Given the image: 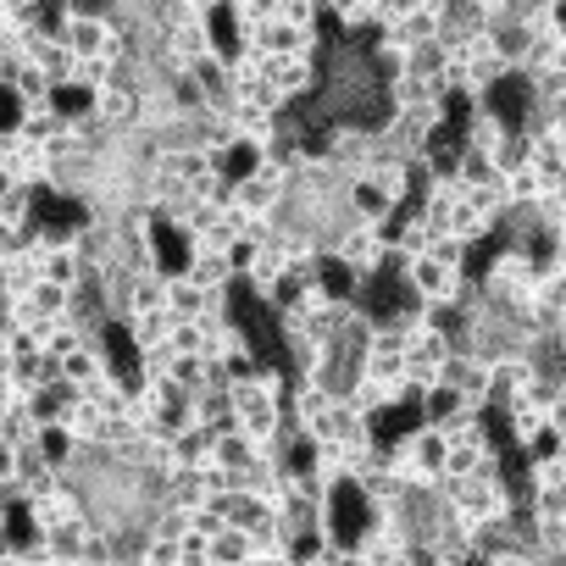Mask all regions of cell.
I'll return each instance as SVG.
<instances>
[{
    "instance_id": "obj_1",
    "label": "cell",
    "mask_w": 566,
    "mask_h": 566,
    "mask_svg": "<svg viewBox=\"0 0 566 566\" xmlns=\"http://www.w3.org/2000/svg\"><path fill=\"white\" fill-rule=\"evenodd\" d=\"M389 444V467L406 478V483H439L444 478V461H450V439L433 428V422H406Z\"/></svg>"
},
{
    "instance_id": "obj_2",
    "label": "cell",
    "mask_w": 566,
    "mask_h": 566,
    "mask_svg": "<svg viewBox=\"0 0 566 566\" xmlns=\"http://www.w3.org/2000/svg\"><path fill=\"white\" fill-rule=\"evenodd\" d=\"M400 277H406V290H411L428 312H455V306L467 301V283H472L467 266L439 261V255H417V261H406Z\"/></svg>"
},
{
    "instance_id": "obj_3",
    "label": "cell",
    "mask_w": 566,
    "mask_h": 566,
    "mask_svg": "<svg viewBox=\"0 0 566 566\" xmlns=\"http://www.w3.org/2000/svg\"><path fill=\"white\" fill-rule=\"evenodd\" d=\"M283 195H290V178H283L277 167H266V161H255L244 178H233V211L244 222H272Z\"/></svg>"
},
{
    "instance_id": "obj_4",
    "label": "cell",
    "mask_w": 566,
    "mask_h": 566,
    "mask_svg": "<svg viewBox=\"0 0 566 566\" xmlns=\"http://www.w3.org/2000/svg\"><path fill=\"white\" fill-rule=\"evenodd\" d=\"M334 255L356 277H378V272H389V233L384 228H367V222H345L334 233Z\"/></svg>"
},
{
    "instance_id": "obj_5",
    "label": "cell",
    "mask_w": 566,
    "mask_h": 566,
    "mask_svg": "<svg viewBox=\"0 0 566 566\" xmlns=\"http://www.w3.org/2000/svg\"><path fill=\"white\" fill-rule=\"evenodd\" d=\"M444 384H450L467 406H478V411L494 406V361H483L478 350H455L450 367H444Z\"/></svg>"
},
{
    "instance_id": "obj_6",
    "label": "cell",
    "mask_w": 566,
    "mask_h": 566,
    "mask_svg": "<svg viewBox=\"0 0 566 566\" xmlns=\"http://www.w3.org/2000/svg\"><path fill=\"white\" fill-rule=\"evenodd\" d=\"M73 406H78V389H73L62 373L29 395V411L40 417V428H45V422H67V417H73Z\"/></svg>"
},
{
    "instance_id": "obj_7",
    "label": "cell",
    "mask_w": 566,
    "mask_h": 566,
    "mask_svg": "<svg viewBox=\"0 0 566 566\" xmlns=\"http://www.w3.org/2000/svg\"><path fill=\"white\" fill-rule=\"evenodd\" d=\"M34 450H40V461H45V467H56V472H62V467H73V461H78V450H84V444L73 439V428H67V422H45V428H40V439H34Z\"/></svg>"
},
{
    "instance_id": "obj_8",
    "label": "cell",
    "mask_w": 566,
    "mask_h": 566,
    "mask_svg": "<svg viewBox=\"0 0 566 566\" xmlns=\"http://www.w3.org/2000/svg\"><path fill=\"white\" fill-rule=\"evenodd\" d=\"M45 544H51V555L84 560V555H90V544H95V522H90V516H73V522H62L56 533H45Z\"/></svg>"
},
{
    "instance_id": "obj_9",
    "label": "cell",
    "mask_w": 566,
    "mask_h": 566,
    "mask_svg": "<svg viewBox=\"0 0 566 566\" xmlns=\"http://www.w3.org/2000/svg\"><path fill=\"white\" fill-rule=\"evenodd\" d=\"M206 549H211V566H244V560H250V533L228 522L222 533L206 538Z\"/></svg>"
},
{
    "instance_id": "obj_10",
    "label": "cell",
    "mask_w": 566,
    "mask_h": 566,
    "mask_svg": "<svg viewBox=\"0 0 566 566\" xmlns=\"http://www.w3.org/2000/svg\"><path fill=\"white\" fill-rule=\"evenodd\" d=\"M12 90H18V95H23L29 106H45V101L56 95V78L45 73V62H34V56H29V62L18 67V78H12Z\"/></svg>"
},
{
    "instance_id": "obj_11",
    "label": "cell",
    "mask_w": 566,
    "mask_h": 566,
    "mask_svg": "<svg viewBox=\"0 0 566 566\" xmlns=\"http://www.w3.org/2000/svg\"><path fill=\"white\" fill-rule=\"evenodd\" d=\"M560 450H566V439H560L555 428H544V433H538V439H533L522 455H527V461H549V455H560Z\"/></svg>"
},
{
    "instance_id": "obj_12",
    "label": "cell",
    "mask_w": 566,
    "mask_h": 566,
    "mask_svg": "<svg viewBox=\"0 0 566 566\" xmlns=\"http://www.w3.org/2000/svg\"><path fill=\"white\" fill-rule=\"evenodd\" d=\"M18 467H23V450H18L12 439H0V489L18 483Z\"/></svg>"
},
{
    "instance_id": "obj_13",
    "label": "cell",
    "mask_w": 566,
    "mask_h": 566,
    "mask_svg": "<svg viewBox=\"0 0 566 566\" xmlns=\"http://www.w3.org/2000/svg\"><path fill=\"white\" fill-rule=\"evenodd\" d=\"M483 566H538V560H533L527 549H500V555H489Z\"/></svg>"
},
{
    "instance_id": "obj_14",
    "label": "cell",
    "mask_w": 566,
    "mask_h": 566,
    "mask_svg": "<svg viewBox=\"0 0 566 566\" xmlns=\"http://www.w3.org/2000/svg\"><path fill=\"white\" fill-rule=\"evenodd\" d=\"M555 255L566 261V228H555Z\"/></svg>"
},
{
    "instance_id": "obj_15",
    "label": "cell",
    "mask_w": 566,
    "mask_h": 566,
    "mask_svg": "<svg viewBox=\"0 0 566 566\" xmlns=\"http://www.w3.org/2000/svg\"><path fill=\"white\" fill-rule=\"evenodd\" d=\"M560 323H566V312H560Z\"/></svg>"
},
{
    "instance_id": "obj_16",
    "label": "cell",
    "mask_w": 566,
    "mask_h": 566,
    "mask_svg": "<svg viewBox=\"0 0 566 566\" xmlns=\"http://www.w3.org/2000/svg\"><path fill=\"white\" fill-rule=\"evenodd\" d=\"M244 566H250V560H244Z\"/></svg>"
}]
</instances>
